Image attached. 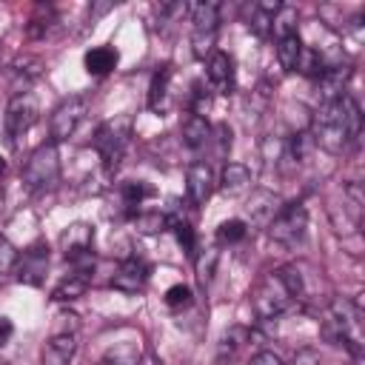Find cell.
<instances>
[{
	"label": "cell",
	"mask_w": 365,
	"mask_h": 365,
	"mask_svg": "<svg viewBox=\"0 0 365 365\" xmlns=\"http://www.w3.org/2000/svg\"><path fill=\"white\" fill-rule=\"evenodd\" d=\"M362 114L351 94H342L339 100L319 103L314 120H311V140L317 148L328 154H345L348 145L359 137Z\"/></svg>",
	"instance_id": "6da1fadb"
},
{
	"label": "cell",
	"mask_w": 365,
	"mask_h": 365,
	"mask_svg": "<svg viewBox=\"0 0 365 365\" xmlns=\"http://www.w3.org/2000/svg\"><path fill=\"white\" fill-rule=\"evenodd\" d=\"M299 299H305V279L299 265L268 271L265 277H259V282L251 291V308L259 319H277Z\"/></svg>",
	"instance_id": "7a4b0ae2"
},
{
	"label": "cell",
	"mask_w": 365,
	"mask_h": 365,
	"mask_svg": "<svg viewBox=\"0 0 365 365\" xmlns=\"http://www.w3.org/2000/svg\"><path fill=\"white\" fill-rule=\"evenodd\" d=\"M325 339L348 348L356 359L362 356V305L354 299H334L322 314Z\"/></svg>",
	"instance_id": "3957f363"
},
{
	"label": "cell",
	"mask_w": 365,
	"mask_h": 365,
	"mask_svg": "<svg viewBox=\"0 0 365 365\" xmlns=\"http://www.w3.org/2000/svg\"><path fill=\"white\" fill-rule=\"evenodd\" d=\"M305 231H308V211L302 202H288L277 208V214L268 222L271 240L282 248H297L305 240Z\"/></svg>",
	"instance_id": "277c9868"
},
{
	"label": "cell",
	"mask_w": 365,
	"mask_h": 365,
	"mask_svg": "<svg viewBox=\"0 0 365 365\" xmlns=\"http://www.w3.org/2000/svg\"><path fill=\"white\" fill-rule=\"evenodd\" d=\"M57 180H60V151L54 143H43L29 157V163L23 168V182L31 191H40V188H51Z\"/></svg>",
	"instance_id": "5b68a950"
},
{
	"label": "cell",
	"mask_w": 365,
	"mask_h": 365,
	"mask_svg": "<svg viewBox=\"0 0 365 365\" xmlns=\"http://www.w3.org/2000/svg\"><path fill=\"white\" fill-rule=\"evenodd\" d=\"M128 137H131V123L128 117H120V120H108L97 128V137H94V148L100 151L103 163L108 171H114L125 154V145H128Z\"/></svg>",
	"instance_id": "8992f818"
},
{
	"label": "cell",
	"mask_w": 365,
	"mask_h": 365,
	"mask_svg": "<svg viewBox=\"0 0 365 365\" xmlns=\"http://www.w3.org/2000/svg\"><path fill=\"white\" fill-rule=\"evenodd\" d=\"M86 114H88V97H86V94H74V97L63 100V103L54 108L51 120H48L51 143L57 145V143L68 140V137L77 131V125L86 120Z\"/></svg>",
	"instance_id": "52a82bcc"
},
{
	"label": "cell",
	"mask_w": 365,
	"mask_h": 365,
	"mask_svg": "<svg viewBox=\"0 0 365 365\" xmlns=\"http://www.w3.org/2000/svg\"><path fill=\"white\" fill-rule=\"evenodd\" d=\"M37 114H40V106H37V97L31 91H17L6 108V131L11 140L23 137L34 123H37Z\"/></svg>",
	"instance_id": "ba28073f"
},
{
	"label": "cell",
	"mask_w": 365,
	"mask_h": 365,
	"mask_svg": "<svg viewBox=\"0 0 365 365\" xmlns=\"http://www.w3.org/2000/svg\"><path fill=\"white\" fill-rule=\"evenodd\" d=\"M46 268H48V245L46 242H34L23 251V257H17V268L14 277L31 288L43 285L46 279Z\"/></svg>",
	"instance_id": "9c48e42d"
},
{
	"label": "cell",
	"mask_w": 365,
	"mask_h": 365,
	"mask_svg": "<svg viewBox=\"0 0 365 365\" xmlns=\"http://www.w3.org/2000/svg\"><path fill=\"white\" fill-rule=\"evenodd\" d=\"M348 80H351V66L336 60L331 66L322 68V74L317 77V94L322 103H331V100H339L348 88Z\"/></svg>",
	"instance_id": "30bf717a"
},
{
	"label": "cell",
	"mask_w": 365,
	"mask_h": 365,
	"mask_svg": "<svg viewBox=\"0 0 365 365\" xmlns=\"http://www.w3.org/2000/svg\"><path fill=\"white\" fill-rule=\"evenodd\" d=\"M205 74H208V86H211V91H217V94H231L234 86H237L234 57L225 54V51H214V54L208 57V68H205Z\"/></svg>",
	"instance_id": "8fae6325"
},
{
	"label": "cell",
	"mask_w": 365,
	"mask_h": 365,
	"mask_svg": "<svg viewBox=\"0 0 365 365\" xmlns=\"http://www.w3.org/2000/svg\"><path fill=\"white\" fill-rule=\"evenodd\" d=\"M148 274H151V265H148L145 259H140V257H128V259L117 268L111 285H114L117 291H123V294H137V291L145 288Z\"/></svg>",
	"instance_id": "7c38bea8"
},
{
	"label": "cell",
	"mask_w": 365,
	"mask_h": 365,
	"mask_svg": "<svg viewBox=\"0 0 365 365\" xmlns=\"http://www.w3.org/2000/svg\"><path fill=\"white\" fill-rule=\"evenodd\" d=\"M211 188H214V174H211V165L197 160L188 165L185 171V191H188V200L191 205H205V200L211 197Z\"/></svg>",
	"instance_id": "4fadbf2b"
},
{
	"label": "cell",
	"mask_w": 365,
	"mask_h": 365,
	"mask_svg": "<svg viewBox=\"0 0 365 365\" xmlns=\"http://www.w3.org/2000/svg\"><path fill=\"white\" fill-rule=\"evenodd\" d=\"M77 351L74 334H54L43 348V365H71Z\"/></svg>",
	"instance_id": "5bb4252c"
},
{
	"label": "cell",
	"mask_w": 365,
	"mask_h": 365,
	"mask_svg": "<svg viewBox=\"0 0 365 365\" xmlns=\"http://www.w3.org/2000/svg\"><path fill=\"white\" fill-rule=\"evenodd\" d=\"M171 66H160L157 71H154V77H151V86H148V108L151 111H165L168 108V86H171Z\"/></svg>",
	"instance_id": "9a60e30c"
},
{
	"label": "cell",
	"mask_w": 365,
	"mask_h": 365,
	"mask_svg": "<svg viewBox=\"0 0 365 365\" xmlns=\"http://www.w3.org/2000/svg\"><path fill=\"white\" fill-rule=\"evenodd\" d=\"M140 356H143L140 339H123L103 354L100 365H140Z\"/></svg>",
	"instance_id": "2e32d148"
},
{
	"label": "cell",
	"mask_w": 365,
	"mask_h": 365,
	"mask_svg": "<svg viewBox=\"0 0 365 365\" xmlns=\"http://www.w3.org/2000/svg\"><path fill=\"white\" fill-rule=\"evenodd\" d=\"M117 60H120V57H117V51H114L111 46H97V48H88V51H86L83 66H86L88 74L103 77V74H108V71L117 68Z\"/></svg>",
	"instance_id": "e0dca14e"
},
{
	"label": "cell",
	"mask_w": 365,
	"mask_h": 365,
	"mask_svg": "<svg viewBox=\"0 0 365 365\" xmlns=\"http://www.w3.org/2000/svg\"><path fill=\"white\" fill-rule=\"evenodd\" d=\"M182 143L191 148V151H200L211 143V125L205 117H197V114H188L185 123H182Z\"/></svg>",
	"instance_id": "ac0fdd59"
},
{
	"label": "cell",
	"mask_w": 365,
	"mask_h": 365,
	"mask_svg": "<svg viewBox=\"0 0 365 365\" xmlns=\"http://www.w3.org/2000/svg\"><path fill=\"white\" fill-rule=\"evenodd\" d=\"M220 182H222V191H225V194H242V191H248V185H251V171H248V165H242V163H228V165L222 168Z\"/></svg>",
	"instance_id": "d6986e66"
},
{
	"label": "cell",
	"mask_w": 365,
	"mask_h": 365,
	"mask_svg": "<svg viewBox=\"0 0 365 365\" xmlns=\"http://www.w3.org/2000/svg\"><path fill=\"white\" fill-rule=\"evenodd\" d=\"M88 274H80V271H74V274H68V277H63L60 279V285L51 291V299H57V302H68V299H77V297H83L86 294V288H88Z\"/></svg>",
	"instance_id": "ffe728a7"
},
{
	"label": "cell",
	"mask_w": 365,
	"mask_h": 365,
	"mask_svg": "<svg viewBox=\"0 0 365 365\" xmlns=\"http://www.w3.org/2000/svg\"><path fill=\"white\" fill-rule=\"evenodd\" d=\"M277 9H279V3H257V6H251L248 29H251L257 37H268V34H271V23H274Z\"/></svg>",
	"instance_id": "44dd1931"
},
{
	"label": "cell",
	"mask_w": 365,
	"mask_h": 365,
	"mask_svg": "<svg viewBox=\"0 0 365 365\" xmlns=\"http://www.w3.org/2000/svg\"><path fill=\"white\" fill-rule=\"evenodd\" d=\"M299 54H302V40L299 34H291V37H279L277 40V60L285 71H297L299 66Z\"/></svg>",
	"instance_id": "7402d4cb"
},
{
	"label": "cell",
	"mask_w": 365,
	"mask_h": 365,
	"mask_svg": "<svg viewBox=\"0 0 365 365\" xmlns=\"http://www.w3.org/2000/svg\"><path fill=\"white\" fill-rule=\"evenodd\" d=\"M248 342H251V331L242 328V325H234V328L225 331L222 339H220V359H234Z\"/></svg>",
	"instance_id": "603a6c76"
},
{
	"label": "cell",
	"mask_w": 365,
	"mask_h": 365,
	"mask_svg": "<svg viewBox=\"0 0 365 365\" xmlns=\"http://www.w3.org/2000/svg\"><path fill=\"white\" fill-rule=\"evenodd\" d=\"M188 11H191L194 31H217V23H220V6L217 3H197Z\"/></svg>",
	"instance_id": "cb8c5ba5"
},
{
	"label": "cell",
	"mask_w": 365,
	"mask_h": 365,
	"mask_svg": "<svg viewBox=\"0 0 365 365\" xmlns=\"http://www.w3.org/2000/svg\"><path fill=\"white\" fill-rule=\"evenodd\" d=\"M120 194H123V205H125L128 211H134L137 205H143L145 197L154 194V188H151L148 182H143V180H128V182H123Z\"/></svg>",
	"instance_id": "d4e9b609"
},
{
	"label": "cell",
	"mask_w": 365,
	"mask_h": 365,
	"mask_svg": "<svg viewBox=\"0 0 365 365\" xmlns=\"http://www.w3.org/2000/svg\"><path fill=\"white\" fill-rule=\"evenodd\" d=\"M248 234V222L245 220H225L220 228H217V240L222 245H234V242H242Z\"/></svg>",
	"instance_id": "484cf974"
},
{
	"label": "cell",
	"mask_w": 365,
	"mask_h": 365,
	"mask_svg": "<svg viewBox=\"0 0 365 365\" xmlns=\"http://www.w3.org/2000/svg\"><path fill=\"white\" fill-rule=\"evenodd\" d=\"M14 268H17V248L6 237H0V285H6V279L14 274Z\"/></svg>",
	"instance_id": "4316f807"
},
{
	"label": "cell",
	"mask_w": 365,
	"mask_h": 365,
	"mask_svg": "<svg viewBox=\"0 0 365 365\" xmlns=\"http://www.w3.org/2000/svg\"><path fill=\"white\" fill-rule=\"evenodd\" d=\"M214 43H217V31H194L191 34V51L197 60H205L214 54Z\"/></svg>",
	"instance_id": "83f0119b"
},
{
	"label": "cell",
	"mask_w": 365,
	"mask_h": 365,
	"mask_svg": "<svg viewBox=\"0 0 365 365\" xmlns=\"http://www.w3.org/2000/svg\"><path fill=\"white\" fill-rule=\"evenodd\" d=\"M165 214H160V211H143V214H137L134 217V225H137V231H143V234H160L163 228H165Z\"/></svg>",
	"instance_id": "f1b7e54d"
},
{
	"label": "cell",
	"mask_w": 365,
	"mask_h": 365,
	"mask_svg": "<svg viewBox=\"0 0 365 365\" xmlns=\"http://www.w3.org/2000/svg\"><path fill=\"white\" fill-rule=\"evenodd\" d=\"M208 108H211V86L194 83V91H191V114L205 117Z\"/></svg>",
	"instance_id": "f546056e"
},
{
	"label": "cell",
	"mask_w": 365,
	"mask_h": 365,
	"mask_svg": "<svg viewBox=\"0 0 365 365\" xmlns=\"http://www.w3.org/2000/svg\"><path fill=\"white\" fill-rule=\"evenodd\" d=\"M191 288L188 285H182V282H177V285H171L168 291H165V305L168 308H174V311H180V308H188L191 305Z\"/></svg>",
	"instance_id": "4dcf8cb0"
},
{
	"label": "cell",
	"mask_w": 365,
	"mask_h": 365,
	"mask_svg": "<svg viewBox=\"0 0 365 365\" xmlns=\"http://www.w3.org/2000/svg\"><path fill=\"white\" fill-rule=\"evenodd\" d=\"M174 234H177V242L182 245V251L188 257H194L197 254V234H194V228L188 222H174Z\"/></svg>",
	"instance_id": "1f68e13d"
},
{
	"label": "cell",
	"mask_w": 365,
	"mask_h": 365,
	"mask_svg": "<svg viewBox=\"0 0 365 365\" xmlns=\"http://www.w3.org/2000/svg\"><path fill=\"white\" fill-rule=\"evenodd\" d=\"M214 262H217V251H208V262H205V259H200V282H202V285H208V282H211Z\"/></svg>",
	"instance_id": "d6a6232c"
},
{
	"label": "cell",
	"mask_w": 365,
	"mask_h": 365,
	"mask_svg": "<svg viewBox=\"0 0 365 365\" xmlns=\"http://www.w3.org/2000/svg\"><path fill=\"white\" fill-rule=\"evenodd\" d=\"M251 365H285L274 351H257L254 356H251Z\"/></svg>",
	"instance_id": "836d02e7"
},
{
	"label": "cell",
	"mask_w": 365,
	"mask_h": 365,
	"mask_svg": "<svg viewBox=\"0 0 365 365\" xmlns=\"http://www.w3.org/2000/svg\"><path fill=\"white\" fill-rule=\"evenodd\" d=\"M11 334H14L11 319H9V317H0V345H6V342L11 339Z\"/></svg>",
	"instance_id": "e575fe53"
},
{
	"label": "cell",
	"mask_w": 365,
	"mask_h": 365,
	"mask_svg": "<svg viewBox=\"0 0 365 365\" xmlns=\"http://www.w3.org/2000/svg\"><path fill=\"white\" fill-rule=\"evenodd\" d=\"M294 365H319V356L314 351H299L297 359H294Z\"/></svg>",
	"instance_id": "d590c367"
},
{
	"label": "cell",
	"mask_w": 365,
	"mask_h": 365,
	"mask_svg": "<svg viewBox=\"0 0 365 365\" xmlns=\"http://www.w3.org/2000/svg\"><path fill=\"white\" fill-rule=\"evenodd\" d=\"M3 168H6V160H3V157H0V171H3Z\"/></svg>",
	"instance_id": "8d00e7d4"
}]
</instances>
